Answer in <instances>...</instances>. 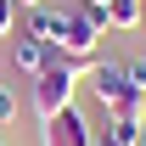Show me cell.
Listing matches in <instances>:
<instances>
[{"instance_id":"cell-2","label":"cell","mask_w":146,"mask_h":146,"mask_svg":"<svg viewBox=\"0 0 146 146\" xmlns=\"http://www.w3.org/2000/svg\"><path fill=\"white\" fill-rule=\"evenodd\" d=\"M96 39H101V23L84 11V6H73L62 11V34H56V56H96Z\"/></svg>"},{"instance_id":"cell-9","label":"cell","mask_w":146,"mask_h":146,"mask_svg":"<svg viewBox=\"0 0 146 146\" xmlns=\"http://www.w3.org/2000/svg\"><path fill=\"white\" fill-rule=\"evenodd\" d=\"M79 6H84V11H90V17L107 28V6H112V0H79Z\"/></svg>"},{"instance_id":"cell-10","label":"cell","mask_w":146,"mask_h":146,"mask_svg":"<svg viewBox=\"0 0 146 146\" xmlns=\"http://www.w3.org/2000/svg\"><path fill=\"white\" fill-rule=\"evenodd\" d=\"M17 6H23V11H39V6H45V0H17Z\"/></svg>"},{"instance_id":"cell-8","label":"cell","mask_w":146,"mask_h":146,"mask_svg":"<svg viewBox=\"0 0 146 146\" xmlns=\"http://www.w3.org/2000/svg\"><path fill=\"white\" fill-rule=\"evenodd\" d=\"M17 34V0H0V39Z\"/></svg>"},{"instance_id":"cell-3","label":"cell","mask_w":146,"mask_h":146,"mask_svg":"<svg viewBox=\"0 0 146 146\" xmlns=\"http://www.w3.org/2000/svg\"><path fill=\"white\" fill-rule=\"evenodd\" d=\"M11 68H17V73H28V79H34V73H45V68H51V45H45V39H34L28 28H17V45H11Z\"/></svg>"},{"instance_id":"cell-7","label":"cell","mask_w":146,"mask_h":146,"mask_svg":"<svg viewBox=\"0 0 146 146\" xmlns=\"http://www.w3.org/2000/svg\"><path fill=\"white\" fill-rule=\"evenodd\" d=\"M6 124H17V90L11 84H0V129Z\"/></svg>"},{"instance_id":"cell-5","label":"cell","mask_w":146,"mask_h":146,"mask_svg":"<svg viewBox=\"0 0 146 146\" xmlns=\"http://www.w3.org/2000/svg\"><path fill=\"white\" fill-rule=\"evenodd\" d=\"M28 34H34V39H45V45L56 51V34H62V11H56V6H39V11H28Z\"/></svg>"},{"instance_id":"cell-6","label":"cell","mask_w":146,"mask_h":146,"mask_svg":"<svg viewBox=\"0 0 146 146\" xmlns=\"http://www.w3.org/2000/svg\"><path fill=\"white\" fill-rule=\"evenodd\" d=\"M124 73H129V90H135V96H146V56H129V62H124Z\"/></svg>"},{"instance_id":"cell-4","label":"cell","mask_w":146,"mask_h":146,"mask_svg":"<svg viewBox=\"0 0 146 146\" xmlns=\"http://www.w3.org/2000/svg\"><path fill=\"white\" fill-rule=\"evenodd\" d=\"M141 129H146V118H112V112H107V129H96V141H107V146H135Z\"/></svg>"},{"instance_id":"cell-11","label":"cell","mask_w":146,"mask_h":146,"mask_svg":"<svg viewBox=\"0 0 146 146\" xmlns=\"http://www.w3.org/2000/svg\"><path fill=\"white\" fill-rule=\"evenodd\" d=\"M96 146H107V141H96Z\"/></svg>"},{"instance_id":"cell-1","label":"cell","mask_w":146,"mask_h":146,"mask_svg":"<svg viewBox=\"0 0 146 146\" xmlns=\"http://www.w3.org/2000/svg\"><path fill=\"white\" fill-rule=\"evenodd\" d=\"M39 146H96V124L84 118L79 107H62L51 112V118H39Z\"/></svg>"}]
</instances>
